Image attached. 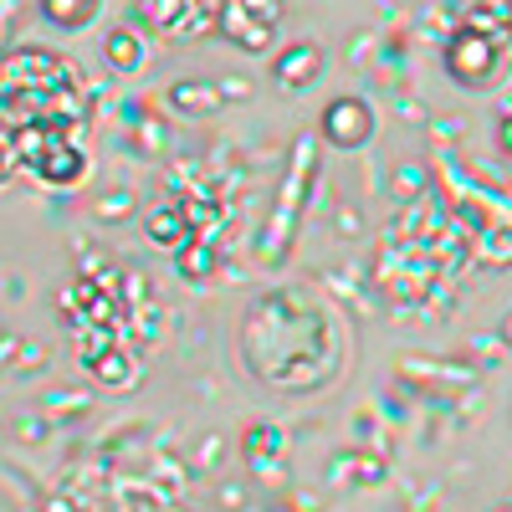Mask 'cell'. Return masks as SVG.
<instances>
[{"instance_id": "cell-1", "label": "cell", "mask_w": 512, "mask_h": 512, "mask_svg": "<svg viewBox=\"0 0 512 512\" xmlns=\"http://www.w3.org/2000/svg\"><path fill=\"white\" fill-rule=\"evenodd\" d=\"M246 364L277 390H313L333 364L328 318L292 292H267L241 328Z\"/></svg>"}, {"instance_id": "cell-2", "label": "cell", "mask_w": 512, "mask_h": 512, "mask_svg": "<svg viewBox=\"0 0 512 512\" xmlns=\"http://www.w3.org/2000/svg\"><path fill=\"white\" fill-rule=\"evenodd\" d=\"M93 118V98L67 57L47 47H21L6 57V128H57L82 134Z\"/></svg>"}, {"instance_id": "cell-3", "label": "cell", "mask_w": 512, "mask_h": 512, "mask_svg": "<svg viewBox=\"0 0 512 512\" xmlns=\"http://www.w3.org/2000/svg\"><path fill=\"white\" fill-rule=\"evenodd\" d=\"M446 67H451V77L461 82V88H492L497 72H502V52L492 47V36H487V31L466 26V31L451 36Z\"/></svg>"}, {"instance_id": "cell-4", "label": "cell", "mask_w": 512, "mask_h": 512, "mask_svg": "<svg viewBox=\"0 0 512 512\" xmlns=\"http://www.w3.org/2000/svg\"><path fill=\"white\" fill-rule=\"evenodd\" d=\"M277 16H282V0H221V31L246 52L272 47Z\"/></svg>"}, {"instance_id": "cell-5", "label": "cell", "mask_w": 512, "mask_h": 512, "mask_svg": "<svg viewBox=\"0 0 512 512\" xmlns=\"http://www.w3.org/2000/svg\"><path fill=\"white\" fill-rule=\"evenodd\" d=\"M369 134H374L369 103H359V98H333V103H328V113H323V139H328L333 149H359Z\"/></svg>"}, {"instance_id": "cell-6", "label": "cell", "mask_w": 512, "mask_h": 512, "mask_svg": "<svg viewBox=\"0 0 512 512\" xmlns=\"http://www.w3.org/2000/svg\"><path fill=\"white\" fill-rule=\"evenodd\" d=\"M31 175L41 185H52V190H72V185H82V175H88V154H82V144L67 139L52 154H41V164L31 169Z\"/></svg>"}, {"instance_id": "cell-7", "label": "cell", "mask_w": 512, "mask_h": 512, "mask_svg": "<svg viewBox=\"0 0 512 512\" xmlns=\"http://www.w3.org/2000/svg\"><path fill=\"white\" fill-rule=\"evenodd\" d=\"M277 82L282 88H308V82L323 72V52L313 47V41H297V47H287V52H277Z\"/></svg>"}, {"instance_id": "cell-8", "label": "cell", "mask_w": 512, "mask_h": 512, "mask_svg": "<svg viewBox=\"0 0 512 512\" xmlns=\"http://www.w3.org/2000/svg\"><path fill=\"white\" fill-rule=\"evenodd\" d=\"M190 236H195V226L185 216V205H164V210H154V216H149V241L164 246V251H180Z\"/></svg>"}, {"instance_id": "cell-9", "label": "cell", "mask_w": 512, "mask_h": 512, "mask_svg": "<svg viewBox=\"0 0 512 512\" xmlns=\"http://www.w3.org/2000/svg\"><path fill=\"white\" fill-rule=\"evenodd\" d=\"M221 88H210V82H175L169 88V103H175L180 113H190V118H205V113H221Z\"/></svg>"}, {"instance_id": "cell-10", "label": "cell", "mask_w": 512, "mask_h": 512, "mask_svg": "<svg viewBox=\"0 0 512 512\" xmlns=\"http://www.w3.org/2000/svg\"><path fill=\"white\" fill-rule=\"evenodd\" d=\"M180 277H190V282L216 277V236H190L180 246Z\"/></svg>"}, {"instance_id": "cell-11", "label": "cell", "mask_w": 512, "mask_h": 512, "mask_svg": "<svg viewBox=\"0 0 512 512\" xmlns=\"http://www.w3.org/2000/svg\"><path fill=\"white\" fill-rule=\"evenodd\" d=\"M98 6L103 0H41V16H47L52 26H62V31H82L98 16Z\"/></svg>"}, {"instance_id": "cell-12", "label": "cell", "mask_w": 512, "mask_h": 512, "mask_svg": "<svg viewBox=\"0 0 512 512\" xmlns=\"http://www.w3.org/2000/svg\"><path fill=\"white\" fill-rule=\"evenodd\" d=\"M103 57L113 62V72H134L139 57H144V47H139L134 31H108V36H103Z\"/></svg>"}, {"instance_id": "cell-13", "label": "cell", "mask_w": 512, "mask_h": 512, "mask_svg": "<svg viewBox=\"0 0 512 512\" xmlns=\"http://www.w3.org/2000/svg\"><path fill=\"white\" fill-rule=\"evenodd\" d=\"M277 441H282L277 431H267V425H251V431H246V456H251V461H262Z\"/></svg>"}, {"instance_id": "cell-14", "label": "cell", "mask_w": 512, "mask_h": 512, "mask_svg": "<svg viewBox=\"0 0 512 512\" xmlns=\"http://www.w3.org/2000/svg\"><path fill=\"white\" fill-rule=\"evenodd\" d=\"M128 210H134V200L118 195V200H103V205H98V216H128Z\"/></svg>"}, {"instance_id": "cell-15", "label": "cell", "mask_w": 512, "mask_h": 512, "mask_svg": "<svg viewBox=\"0 0 512 512\" xmlns=\"http://www.w3.org/2000/svg\"><path fill=\"white\" fill-rule=\"evenodd\" d=\"M497 149H502V154H512V113L497 123Z\"/></svg>"}]
</instances>
